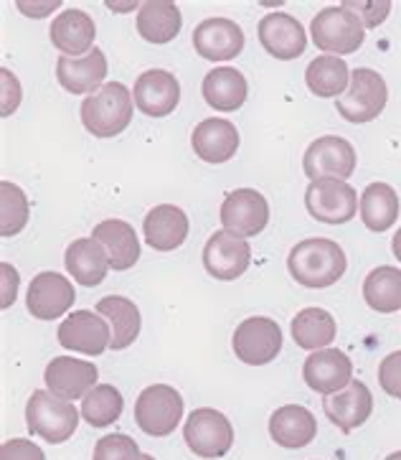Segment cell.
I'll use <instances>...</instances> for the list:
<instances>
[{"mask_svg": "<svg viewBox=\"0 0 401 460\" xmlns=\"http://www.w3.org/2000/svg\"><path fill=\"white\" fill-rule=\"evenodd\" d=\"M348 268V257L338 242L310 237L298 242L287 254V270L292 280L310 290H323L341 280Z\"/></svg>", "mask_w": 401, "mask_h": 460, "instance_id": "1", "label": "cell"}, {"mask_svg": "<svg viewBox=\"0 0 401 460\" xmlns=\"http://www.w3.org/2000/svg\"><path fill=\"white\" fill-rule=\"evenodd\" d=\"M82 122L94 137H115L133 122V92L119 82H107L102 90L82 102Z\"/></svg>", "mask_w": 401, "mask_h": 460, "instance_id": "2", "label": "cell"}, {"mask_svg": "<svg viewBox=\"0 0 401 460\" xmlns=\"http://www.w3.org/2000/svg\"><path fill=\"white\" fill-rule=\"evenodd\" d=\"M312 44L327 57H345L356 54L366 41V29L356 13H351L345 5H327L312 18L310 23Z\"/></svg>", "mask_w": 401, "mask_h": 460, "instance_id": "3", "label": "cell"}, {"mask_svg": "<svg viewBox=\"0 0 401 460\" xmlns=\"http://www.w3.org/2000/svg\"><path fill=\"white\" fill-rule=\"evenodd\" d=\"M26 425L31 435H39L51 446H61L79 428V410L72 402L54 397L48 389H36L26 404Z\"/></svg>", "mask_w": 401, "mask_h": 460, "instance_id": "4", "label": "cell"}, {"mask_svg": "<svg viewBox=\"0 0 401 460\" xmlns=\"http://www.w3.org/2000/svg\"><path fill=\"white\" fill-rule=\"evenodd\" d=\"M183 410L186 402L176 386L150 385L135 400V422L150 438H168L180 425Z\"/></svg>", "mask_w": 401, "mask_h": 460, "instance_id": "5", "label": "cell"}, {"mask_svg": "<svg viewBox=\"0 0 401 460\" xmlns=\"http://www.w3.org/2000/svg\"><path fill=\"white\" fill-rule=\"evenodd\" d=\"M388 102L387 79L369 66L351 72V84L343 97H338L336 110L351 125H366L376 119Z\"/></svg>", "mask_w": 401, "mask_h": 460, "instance_id": "6", "label": "cell"}, {"mask_svg": "<svg viewBox=\"0 0 401 460\" xmlns=\"http://www.w3.org/2000/svg\"><path fill=\"white\" fill-rule=\"evenodd\" d=\"M183 440L198 458L216 460L223 458L234 446V428H231L229 417L219 410L198 407L183 425Z\"/></svg>", "mask_w": 401, "mask_h": 460, "instance_id": "7", "label": "cell"}, {"mask_svg": "<svg viewBox=\"0 0 401 460\" xmlns=\"http://www.w3.org/2000/svg\"><path fill=\"white\" fill-rule=\"evenodd\" d=\"M356 148L341 135H323L312 140L302 155V171L310 181H348L356 173Z\"/></svg>", "mask_w": 401, "mask_h": 460, "instance_id": "8", "label": "cell"}, {"mask_svg": "<svg viewBox=\"0 0 401 460\" xmlns=\"http://www.w3.org/2000/svg\"><path fill=\"white\" fill-rule=\"evenodd\" d=\"M356 189L348 181L323 179L310 181L305 191V208L315 222L323 224H348L358 214Z\"/></svg>", "mask_w": 401, "mask_h": 460, "instance_id": "9", "label": "cell"}, {"mask_svg": "<svg viewBox=\"0 0 401 460\" xmlns=\"http://www.w3.org/2000/svg\"><path fill=\"white\" fill-rule=\"evenodd\" d=\"M231 346L239 361L249 367H265L283 351V328L277 321L265 315L244 318L234 331Z\"/></svg>", "mask_w": 401, "mask_h": 460, "instance_id": "10", "label": "cell"}, {"mask_svg": "<svg viewBox=\"0 0 401 460\" xmlns=\"http://www.w3.org/2000/svg\"><path fill=\"white\" fill-rule=\"evenodd\" d=\"M219 219H222L223 229L237 237H257L265 232L269 222L267 199L257 189H237V191L226 193Z\"/></svg>", "mask_w": 401, "mask_h": 460, "instance_id": "11", "label": "cell"}, {"mask_svg": "<svg viewBox=\"0 0 401 460\" xmlns=\"http://www.w3.org/2000/svg\"><path fill=\"white\" fill-rule=\"evenodd\" d=\"M252 265V247L231 232H214L204 247V268L216 280H237Z\"/></svg>", "mask_w": 401, "mask_h": 460, "instance_id": "12", "label": "cell"}, {"mask_svg": "<svg viewBox=\"0 0 401 460\" xmlns=\"http://www.w3.org/2000/svg\"><path fill=\"white\" fill-rule=\"evenodd\" d=\"M97 379H100V371L94 367V361L74 357L51 358L44 371L46 389L64 402L84 400L97 386Z\"/></svg>", "mask_w": 401, "mask_h": 460, "instance_id": "13", "label": "cell"}, {"mask_svg": "<svg viewBox=\"0 0 401 460\" xmlns=\"http://www.w3.org/2000/svg\"><path fill=\"white\" fill-rule=\"evenodd\" d=\"M57 339L69 351L84 357H100L112 346V331L100 313L74 311L69 318L61 321Z\"/></svg>", "mask_w": 401, "mask_h": 460, "instance_id": "14", "label": "cell"}, {"mask_svg": "<svg viewBox=\"0 0 401 460\" xmlns=\"http://www.w3.org/2000/svg\"><path fill=\"white\" fill-rule=\"evenodd\" d=\"M76 293L69 278L59 272H39L29 285L26 308L39 321H54L74 305Z\"/></svg>", "mask_w": 401, "mask_h": 460, "instance_id": "15", "label": "cell"}, {"mask_svg": "<svg viewBox=\"0 0 401 460\" xmlns=\"http://www.w3.org/2000/svg\"><path fill=\"white\" fill-rule=\"evenodd\" d=\"M302 379L312 392L330 397L353 382V361L338 349L312 351L302 364Z\"/></svg>", "mask_w": 401, "mask_h": 460, "instance_id": "16", "label": "cell"}, {"mask_svg": "<svg viewBox=\"0 0 401 460\" xmlns=\"http://www.w3.org/2000/svg\"><path fill=\"white\" fill-rule=\"evenodd\" d=\"M133 100L143 115L168 118L180 102L179 79L165 69H148L135 79Z\"/></svg>", "mask_w": 401, "mask_h": 460, "instance_id": "17", "label": "cell"}, {"mask_svg": "<svg viewBox=\"0 0 401 460\" xmlns=\"http://www.w3.org/2000/svg\"><path fill=\"white\" fill-rule=\"evenodd\" d=\"M259 44L280 61L298 59L308 49V33L295 15L267 13L259 21Z\"/></svg>", "mask_w": 401, "mask_h": 460, "instance_id": "18", "label": "cell"}, {"mask_svg": "<svg viewBox=\"0 0 401 460\" xmlns=\"http://www.w3.org/2000/svg\"><path fill=\"white\" fill-rule=\"evenodd\" d=\"M323 412L341 432H353L369 422L373 412V394L363 382L353 379L351 385L323 400Z\"/></svg>", "mask_w": 401, "mask_h": 460, "instance_id": "19", "label": "cell"}, {"mask_svg": "<svg viewBox=\"0 0 401 460\" xmlns=\"http://www.w3.org/2000/svg\"><path fill=\"white\" fill-rule=\"evenodd\" d=\"M194 49L208 61H229L244 49V31L231 18H206L194 31Z\"/></svg>", "mask_w": 401, "mask_h": 460, "instance_id": "20", "label": "cell"}, {"mask_svg": "<svg viewBox=\"0 0 401 460\" xmlns=\"http://www.w3.org/2000/svg\"><path fill=\"white\" fill-rule=\"evenodd\" d=\"M191 146L196 155L206 164H226L237 155L239 150V130L231 119L208 118L201 119L194 128Z\"/></svg>", "mask_w": 401, "mask_h": 460, "instance_id": "21", "label": "cell"}, {"mask_svg": "<svg viewBox=\"0 0 401 460\" xmlns=\"http://www.w3.org/2000/svg\"><path fill=\"white\" fill-rule=\"evenodd\" d=\"M48 36H51L54 49L61 51V57L79 59V57H87L92 51L94 39H97V26H94V18L90 13L72 8V11H64L54 18Z\"/></svg>", "mask_w": 401, "mask_h": 460, "instance_id": "22", "label": "cell"}, {"mask_svg": "<svg viewBox=\"0 0 401 460\" xmlns=\"http://www.w3.org/2000/svg\"><path fill=\"white\" fill-rule=\"evenodd\" d=\"M107 76V57L102 49H92L87 57H59L57 61V79L69 94H94L104 87Z\"/></svg>", "mask_w": 401, "mask_h": 460, "instance_id": "23", "label": "cell"}, {"mask_svg": "<svg viewBox=\"0 0 401 460\" xmlns=\"http://www.w3.org/2000/svg\"><path fill=\"white\" fill-rule=\"evenodd\" d=\"M188 217L186 211L173 204H161V207L150 208L143 219V234L145 242L155 252H173L188 237Z\"/></svg>", "mask_w": 401, "mask_h": 460, "instance_id": "24", "label": "cell"}, {"mask_svg": "<svg viewBox=\"0 0 401 460\" xmlns=\"http://www.w3.org/2000/svg\"><path fill=\"white\" fill-rule=\"evenodd\" d=\"M318 435V420L302 404H284L269 417V438L280 447H308Z\"/></svg>", "mask_w": 401, "mask_h": 460, "instance_id": "25", "label": "cell"}, {"mask_svg": "<svg viewBox=\"0 0 401 460\" xmlns=\"http://www.w3.org/2000/svg\"><path fill=\"white\" fill-rule=\"evenodd\" d=\"M92 237L97 239L109 257V268L125 272L137 265L140 260V239L135 234L133 224L122 219H104L94 226Z\"/></svg>", "mask_w": 401, "mask_h": 460, "instance_id": "26", "label": "cell"}, {"mask_svg": "<svg viewBox=\"0 0 401 460\" xmlns=\"http://www.w3.org/2000/svg\"><path fill=\"white\" fill-rule=\"evenodd\" d=\"M399 193L394 191V186L388 183H369L361 199H358V214H361V222L369 232H376V234H384L388 232L397 219H399Z\"/></svg>", "mask_w": 401, "mask_h": 460, "instance_id": "27", "label": "cell"}, {"mask_svg": "<svg viewBox=\"0 0 401 460\" xmlns=\"http://www.w3.org/2000/svg\"><path fill=\"white\" fill-rule=\"evenodd\" d=\"M64 265L66 272L74 278L79 285L84 288H94L107 278V270H109V257L104 252V247L94 237H82L74 239L66 254H64Z\"/></svg>", "mask_w": 401, "mask_h": 460, "instance_id": "28", "label": "cell"}, {"mask_svg": "<svg viewBox=\"0 0 401 460\" xmlns=\"http://www.w3.org/2000/svg\"><path fill=\"white\" fill-rule=\"evenodd\" d=\"M201 92H204L208 107H214L216 112H237L239 107L247 102L249 84H247V76L239 69L219 66L204 76Z\"/></svg>", "mask_w": 401, "mask_h": 460, "instance_id": "29", "label": "cell"}, {"mask_svg": "<svg viewBox=\"0 0 401 460\" xmlns=\"http://www.w3.org/2000/svg\"><path fill=\"white\" fill-rule=\"evenodd\" d=\"M183 18L176 3L170 0H148L137 8V33L148 44H170L179 36Z\"/></svg>", "mask_w": 401, "mask_h": 460, "instance_id": "30", "label": "cell"}, {"mask_svg": "<svg viewBox=\"0 0 401 460\" xmlns=\"http://www.w3.org/2000/svg\"><path fill=\"white\" fill-rule=\"evenodd\" d=\"M292 341L305 351H320L327 349L338 336V323L326 308H302L292 318Z\"/></svg>", "mask_w": 401, "mask_h": 460, "instance_id": "31", "label": "cell"}, {"mask_svg": "<svg viewBox=\"0 0 401 460\" xmlns=\"http://www.w3.org/2000/svg\"><path fill=\"white\" fill-rule=\"evenodd\" d=\"M97 313L112 326V346L115 351H125L140 336V311L130 297L107 296L97 303Z\"/></svg>", "mask_w": 401, "mask_h": 460, "instance_id": "32", "label": "cell"}, {"mask_svg": "<svg viewBox=\"0 0 401 460\" xmlns=\"http://www.w3.org/2000/svg\"><path fill=\"white\" fill-rule=\"evenodd\" d=\"M305 82H308V90L315 94V97H323V100H330V97H343L348 84H351V69L348 64L341 59V57H318L308 64L305 69Z\"/></svg>", "mask_w": 401, "mask_h": 460, "instance_id": "33", "label": "cell"}, {"mask_svg": "<svg viewBox=\"0 0 401 460\" xmlns=\"http://www.w3.org/2000/svg\"><path fill=\"white\" fill-rule=\"evenodd\" d=\"M363 300L376 313L401 311V270L394 265L373 268L363 280Z\"/></svg>", "mask_w": 401, "mask_h": 460, "instance_id": "34", "label": "cell"}, {"mask_svg": "<svg viewBox=\"0 0 401 460\" xmlns=\"http://www.w3.org/2000/svg\"><path fill=\"white\" fill-rule=\"evenodd\" d=\"M122 410H125V400H122L119 389H115L112 385H97L82 400V417L92 428H107V425L118 422Z\"/></svg>", "mask_w": 401, "mask_h": 460, "instance_id": "35", "label": "cell"}, {"mask_svg": "<svg viewBox=\"0 0 401 460\" xmlns=\"http://www.w3.org/2000/svg\"><path fill=\"white\" fill-rule=\"evenodd\" d=\"M29 196L23 193L21 186H15L11 181H3L0 183V234L15 237L29 224Z\"/></svg>", "mask_w": 401, "mask_h": 460, "instance_id": "36", "label": "cell"}, {"mask_svg": "<svg viewBox=\"0 0 401 460\" xmlns=\"http://www.w3.org/2000/svg\"><path fill=\"white\" fill-rule=\"evenodd\" d=\"M92 460H143V453L130 435L115 432L97 440Z\"/></svg>", "mask_w": 401, "mask_h": 460, "instance_id": "37", "label": "cell"}, {"mask_svg": "<svg viewBox=\"0 0 401 460\" xmlns=\"http://www.w3.org/2000/svg\"><path fill=\"white\" fill-rule=\"evenodd\" d=\"M351 13H356L363 23V29H379L391 13V3L388 0H345L343 3Z\"/></svg>", "mask_w": 401, "mask_h": 460, "instance_id": "38", "label": "cell"}, {"mask_svg": "<svg viewBox=\"0 0 401 460\" xmlns=\"http://www.w3.org/2000/svg\"><path fill=\"white\" fill-rule=\"evenodd\" d=\"M379 385L391 400L401 402V351H391L379 364Z\"/></svg>", "mask_w": 401, "mask_h": 460, "instance_id": "39", "label": "cell"}, {"mask_svg": "<svg viewBox=\"0 0 401 460\" xmlns=\"http://www.w3.org/2000/svg\"><path fill=\"white\" fill-rule=\"evenodd\" d=\"M0 460H46V456L36 443L23 440V438H13V440H5L0 446Z\"/></svg>", "mask_w": 401, "mask_h": 460, "instance_id": "40", "label": "cell"}, {"mask_svg": "<svg viewBox=\"0 0 401 460\" xmlns=\"http://www.w3.org/2000/svg\"><path fill=\"white\" fill-rule=\"evenodd\" d=\"M0 79H3V118H8L15 107L21 104V84H18V79L8 69L0 72Z\"/></svg>", "mask_w": 401, "mask_h": 460, "instance_id": "41", "label": "cell"}, {"mask_svg": "<svg viewBox=\"0 0 401 460\" xmlns=\"http://www.w3.org/2000/svg\"><path fill=\"white\" fill-rule=\"evenodd\" d=\"M0 272H3V308H11V303H15V296H18V272H15L8 262L0 265Z\"/></svg>", "mask_w": 401, "mask_h": 460, "instance_id": "42", "label": "cell"}, {"mask_svg": "<svg viewBox=\"0 0 401 460\" xmlns=\"http://www.w3.org/2000/svg\"><path fill=\"white\" fill-rule=\"evenodd\" d=\"M18 8L23 11L26 15H36V18H44L46 13H51L54 8H59V0H54V3H18Z\"/></svg>", "mask_w": 401, "mask_h": 460, "instance_id": "43", "label": "cell"}, {"mask_svg": "<svg viewBox=\"0 0 401 460\" xmlns=\"http://www.w3.org/2000/svg\"><path fill=\"white\" fill-rule=\"evenodd\" d=\"M391 252H394V257L401 262V226L399 232L394 234V239H391Z\"/></svg>", "mask_w": 401, "mask_h": 460, "instance_id": "44", "label": "cell"}, {"mask_svg": "<svg viewBox=\"0 0 401 460\" xmlns=\"http://www.w3.org/2000/svg\"><path fill=\"white\" fill-rule=\"evenodd\" d=\"M384 460H401V450H397V453H391V456H387Z\"/></svg>", "mask_w": 401, "mask_h": 460, "instance_id": "45", "label": "cell"}, {"mask_svg": "<svg viewBox=\"0 0 401 460\" xmlns=\"http://www.w3.org/2000/svg\"><path fill=\"white\" fill-rule=\"evenodd\" d=\"M143 460H155V458H153V456H145V453H143Z\"/></svg>", "mask_w": 401, "mask_h": 460, "instance_id": "46", "label": "cell"}]
</instances>
